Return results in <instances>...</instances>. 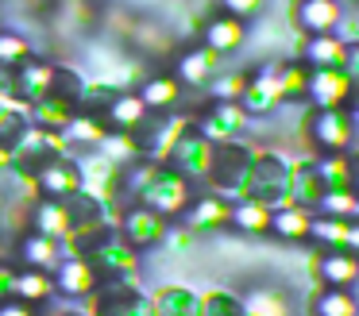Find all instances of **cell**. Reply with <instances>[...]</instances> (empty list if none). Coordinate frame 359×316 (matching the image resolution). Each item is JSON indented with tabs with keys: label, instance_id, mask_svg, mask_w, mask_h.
Segmentation results:
<instances>
[{
	"label": "cell",
	"instance_id": "3",
	"mask_svg": "<svg viewBox=\"0 0 359 316\" xmlns=\"http://www.w3.org/2000/svg\"><path fill=\"white\" fill-rule=\"evenodd\" d=\"M55 285L62 297H74V301H86L93 297V289L101 285V274L93 270L89 259H62L55 270Z\"/></svg>",
	"mask_w": 359,
	"mask_h": 316
},
{
	"label": "cell",
	"instance_id": "5",
	"mask_svg": "<svg viewBox=\"0 0 359 316\" xmlns=\"http://www.w3.org/2000/svg\"><path fill=\"white\" fill-rule=\"evenodd\" d=\"M140 97H143V104H147V112L166 116V112H174L178 100H182V81L174 74H147L140 85Z\"/></svg>",
	"mask_w": 359,
	"mask_h": 316
},
{
	"label": "cell",
	"instance_id": "18",
	"mask_svg": "<svg viewBox=\"0 0 359 316\" xmlns=\"http://www.w3.org/2000/svg\"><path fill=\"white\" fill-rule=\"evenodd\" d=\"M317 312L320 316H355V301H351V293H344L332 285V289L317 301Z\"/></svg>",
	"mask_w": 359,
	"mask_h": 316
},
{
	"label": "cell",
	"instance_id": "4",
	"mask_svg": "<svg viewBox=\"0 0 359 316\" xmlns=\"http://www.w3.org/2000/svg\"><path fill=\"white\" fill-rule=\"evenodd\" d=\"M16 259L24 262V270H58V262H62V247H58V239L43 235V231H24V235L16 239Z\"/></svg>",
	"mask_w": 359,
	"mask_h": 316
},
{
	"label": "cell",
	"instance_id": "16",
	"mask_svg": "<svg viewBox=\"0 0 359 316\" xmlns=\"http://www.w3.org/2000/svg\"><path fill=\"white\" fill-rule=\"evenodd\" d=\"M325 277H328V285H336V289H344V285H351V277L359 274V262L351 259V254H328L325 259Z\"/></svg>",
	"mask_w": 359,
	"mask_h": 316
},
{
	"label": "cell",
	"instance_id": "25",
	"mask_svg": "<svg viewBox=\"0 0 359 316\" xmlns=\"http://www.w3.org/2000/svg\"><path fill=\"white\" fill-rule=\"evenodd\" d=\"M0 108H4V104H0Z\"/></svg>",
	"mask_w": 359,
	"mask_h": 316
},
{
	"label": "cell",
	"instance_id": "8",
	"mask_svg": "<svg viewBox=\"0 0 359 316\" xmlns=\"http://www.w3.org/2000/svg\"><path fill=\"white\" fill-rule=\"evenodd\" d=\"M240 43H243V20L220 12V15H212V20L205 23V46H209L212 54H228Z\"/></svg>",
	"mask_w": 359,
	"mask_h": 316
},
{
	"label": "cell",
	"instance_id": "6",
	"mask_svg": "<svg viewBox=\"0 0 359 316\" xmlns=\"http://www.w3.org/2000/svg\"><path fill=\"white\" fill-rule=\"evenodd\" d=\"M109 120H104V112H89V108H78L74 112V120L66 123V143L70 146H89V151H97V146L104 143V135H109Z\"/></svg>",
	"mask_w": 359,
	"mask_h": 316
},
{
	"label": "cell",
	"instance_id": "1",
	"mask_svg": "<svg viewBox=\"0 0 359 316\" xmlns=\"http://www.w3.org/2000/svg\"><path fill=\"white\" fill-rule=\"evenodd\" d=\"M35 185H39V197L47 200L74 197V193H81V162H74L70 154H55V158L43 162Z\"/></svg>",
	"mask_w": 359,
	"mask_h": 316
},
{
	"label": "cell",
	"instance_id": "21",
	"mask_svg": "<svg viewBox=\"0 0 359 316\" xmlns=\"http://www.w3.org/2000/svg\"><path fill=\"white\" fill-rule=\"evenodd\" d=\"M259 4H263V0H220V8H224L228 15H236V20H248V15H255Z\"/></svg>",
	"mask_w": 359,
	"mask_h": 316
},
{
	"label": "cell",
	"instance_id": "20",
	"mask_svg": "<svg viewBox=\"0 0 359 316\" xmlns=\"http://www.w3.org/2000/svg\"><path fill=\"white\" fill-rule=\"evenodd\" d=\"M16 282H20V270L12 266V262L0 259V305L16 301Z\"/></svg>",
	"mask_w": 359,
	"mask_h": 316
},
{
	"label": "cell",
	"instance_id": "9",
	"mask_svg": "<svg viewBox=\"0 0 359 316\" xmlns=\"http://www.w3.org/2000/svg\"><path fill=\"white\" fill-rule=\"evenodd\" d=\"M58 293L55 285V274H47V270H20V282H16V301H24V305H50Z\"/></svg>",
	"mask_w": 359,
	"mask_h": 316
},
{
	"label": "cell",
	"instance_id": "19",
	"mask_svg": "<svg viewBox=\"0 0 359 316\" xmlns=\"http://www.w3.org/2000/svg\"><path fill=\"white\" fill-rule=\"evenodd\" d=\"M201 316H243V305L236 297H228V293H212L201 305Z\"/></svg>",
	"mask_w": 359,
	"mask_h": 316
},
{
	"label": "cell",
	"instance_id": "14",
	"mask_svg": "<svg viewBox=\"0 0 359 316\" xmlns=\"http://www.w3.org/2000/svg\"><path fill=\"white\" fill-rule=\"evenodd\" d=\"M336 20H340L336 0H302V8H297V23L305 31H313V35H325Z\"/></svg>",
	"mask_w": 359,
	"mask_h": 316
},
{
	"label": "cell",
	"instance_id": "17",
	"mask_svg": "<svg viewBox=\"0 0 359 316\" xmlns=\"http://www.w3.org/2000/svg\"><path fill=\"white\" fill-rule=\"evenodd\" d=\"M309 228H313V220L302 212V208H290V212H278V216H271V231H278V235H286V239H294V235H309Z\"/></svg>",
	"mask_w": 359,
	"mask_h": 316
},
{
	"label": "cell",
	"instance_id": "24",
	"mask_svg": "<svg viewBox=\"0 0 359 316\" xmlns=\"http://www.w3.org/2000/svg\"><path fill=\"white\" fill-rule=\"evenodd\" d=\"M8 162H12V154L4 151V146H0V174H8Z\"/></svg>",
	"mask_w": 359,
	"mask_h": 316
},
{
	"label": "cell",
	"instance_id": "13",
	"mask_svg": "<svg viewBox=\"0 0 359 316\" xmlns=\"http://www.w3.org/2000/svg\"><path fill=\"white\" fill-rule=\"evenodd\" d=\"M151 312H155V316H201V305H197V297H194L189 289L170 285V289L155 293V301H151Z\"/></svg>",
	"mask_w": 359,
	"mask_h": 316
},
{
	"label": "cell",
	"instance_id": "23",
	"mask_svg": "<svg viewBox=\"0 0 359 316\" xmlns=\"http://www.w3.org/2000/svg\"><path fill=\"white\" fill-rule=\"evenodd\" d=\"M50 316H93L89 308H62V312H50Z\"/></svg>",
	"mask_w": 359,
	"mask_h": 316
},
{
	"label": "cell",
	"instance_id": "7",
	"mask_svg": "<svg viewBox=\"0 0 359 316\" xmlns=\"http://www.w3.org/2000/svg\"><path fill=\"white\" fill-rule=\"evenodd\" d=\"M174 77H178L182 85H209L212 77H217V54L209 50V46H189V50L178 54V69H174Z\"/></svg>",
	"mask_w": 359,
	"mask_h": 316
},
{
	"label": "cell",
	"instance_id": "10",
	"mask_svg": "<svg viewBox=\"0 0 359 316\" xmlns=\"http://www.w3.org/2000/svg\"><path fill=\"white\" fill-rule=\"evenodd\" d=\"M147 104H143L140 92H120L116 100L109 104V112H104V120H109L112 131H135L143 120H147Z\"/></svg>",
	"mask_w": 359,
	"mask_h": 316
},
{
	"label": "cell",
	"instance_id": "11",
	"mask_svg": "<svg viewBox=\"0 0 359 316\" xmlns=\"http://www.w3.org/2000/svg\"><path fill=\"white\" fill-rule=\"evenodd\" d=\"M32 116H27L24 104H4L0 108V146L4 151H20V143L27 139V131H32Z\"/></svg>",
	"mask_w": 359,
	"mask_h": 316
},
{
	"label": "cell",
	"instance_id": "2",
	"mask_svg": "<svg viewBox=\"0 0 359 316\" xmlns=\"http://www.w3.org/2000/svg\"><path fill=\"white\" fill-rule=\"evenodd\" d=\"M120 235H124L135 251H147V247H155L166 239V216H158L155 208L135 200V205H128L124 216H120Z\"/></svg>",
	"mask_w": 359,
	"mask_h": 316
},
{
	"label": "cell",
	"instance_id": "12",
	"mask_svg": "<svg viewBox=\"0 0 359 316\" xmlns=\"http://www.w3.org/2000/svg\"><path fill=\"white\" fill-rule=\"evenodd\" d=\"M220 224H232V208L220 197H197L186 208V228H220Z\"/></svg>",
	"mask_w": 359,
	"mask_h": 316
},
{
	"label": "cell",
	"instance_id": "22",
	"mask_svg": "<svg viewBox=\"0 0 359 316\" xmlns=\"http://www.w3.org/2000/svg\"><path fill=\"white\" fill-rule=\"evenodd\" d=\"M0 316H39V312L24 301H8V305H0Z\"/></svg>",
	"mask_w": 359,
	"mask_h": 316
},
{
	"label": "cell",
	"instance_id": "15",
	"mask_svg": "<svg viewBox=\"0 0 359 316\" xmlns=\"http://www.w3.org/2000/svg\"><path fill=\"white\" fill-rule=\"evenodd\" d=\"M232 224L240 231H266L271 228V212H266V205H259V200H240V205L232 208Z\"/></svg>",
	"mask_w": 359,
	"mask_h": 316
}]
</instances>
